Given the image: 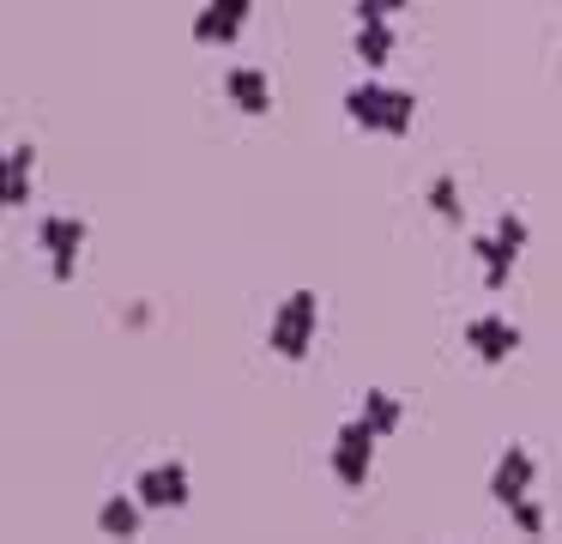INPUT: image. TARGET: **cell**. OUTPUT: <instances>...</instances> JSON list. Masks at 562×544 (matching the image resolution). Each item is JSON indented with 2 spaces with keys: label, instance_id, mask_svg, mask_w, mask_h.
<instances>
[{
  "label": "cell",
  "instance_id": "1",
  "mask_svg": "<svg viewBox=\"0 0 562 544\" xmlns=\"http://www.w3.org/2000/svg\"><path fill=\"white\" fill-rule=\"evenodd\" d=\"M345 121L375 133V140H405V133L417 127V97L400 91V85H381L375 73H369L363 85L345 91Z\"/></svg>",
  "mask_w": 562,
  "mask_h": 544
},
{
  "label": "cell",
  "instance_id": "2",
  "mask_svg": "<svg viewBox=\"0 0 562 544\" xmlns=\"http://www.w3.org/2000/svg\"><path fill=\"white\" fill-rule=\"evenodd\" d=\"M315 338H321V297L315 290H291L267 321V351L284 363H303Z\"/></svg>",
  "mask_w": 562,
  "mask_h": 544
},
{
  "label": "cell",
  "instance_id": "3",
  "mask_svg": "<svg viewBox=\"0 0 562 544\" xmlns=\"http://www.w3.org/2000/svg\"><path fill=\"white\" fill-rule=\"evenodd\" d=\"M86 242H91L86 218H74V212L37 218V248L49 254V278H55V285H74V278H79V254H86Z\"/></svg>",
  "mask_w": 562,
  "mask_h": 544
},
{
  "label": "cell",
  "instance_id": "4",
  "mask_svg": "<svg viewBox=\"0 0 562 544\" xmlns=\"http://www.w3.org/2000/svg\"><path fill=\"white\" fill-rule=\"evenodd\" d=\"M375 442H381V435L369 430L363 418L339 423V435H333V454H327V471L345 484V490H363V484H369V471H375Z\"/></svg>",
  "mask_w": 562,
  "mask_h": 544
},
{
  "label": "cell",
  "instance_id": "5",
  "mask_svg": "<svg viewBox=\"0 0 562 544\" xmlns=\"http://www.w3.org/2000/svg\"><path fill=\"white\" fill-rule=\"evenodd\" d=\"M248 19H255V0H206V7L194 12V43L212 48V55H224V48L243 43Z\"/></svg>",
  "mask_w": 562,
  "mask_h": 544
},
{
  "label": "cell",
  "instance_id": "6",
  "mask_svg": "<svg viewBox=\"0 0 562 544\" xmlns=\"http://www.w3.org/2000/svg\"><path fill=\"white\" fill-rule=\"evenodd\" d=\"M532 484H538L532 447H526V442H508V447L496 454V466H490V502H496V508H514L520 496H532Z\"/></svg>",
  "mask_w": 562,
  "mask_h": 544
},
{
  "label": "cell",
  "instance_id": "7",
  "mask_svg": "<svg viewBox=\"0 0 562 544\" xmlns=\"http://www.w3.org/2000/svg\"><path fill=\"white\" fill-rule=\"evenodd\" d=\"M134 496L151 508V514H176V508H188V466H182V459L139 466L134 471Z\"/></svg>",
  "mask_w": 562,
  "mask_h": 544
},
{
  "label": "cell",
  "instance_id": "8",
  "mask_svg": "<svg viewBox=\"0 0 562 544\" xmlns=\"http://www.w3.org/2000/svg\"><path fill=\"white\" fill-rule=\"evenodd\" d=\"M520 345H526L520 326L502 321V314H472V321H465V351H472L477 363H490V369H502Z\"/></svg>",
  "mask_w": 562,
  "mask_h": 544
},
{
  "label": "cell",
  "instance_id": "9",
  "mask_svg": "<svg viewBox=\"0 0 562 544\" xmlns=\"http://www.w3.org/2000/svg\"><path fill=\"white\" fill-rule=\"evenodd\" d=\"M224 103L236 109V115H267L272 109V79L260 67H224Z\"/></svg>",
  "mask_w": 562,
  "mask_h": 544
},
{
  "label": "cell",
  "instance_id": "10",
  "mask_svg": "<svg viewBox=\"0 0 562 544\" xmlns=\"http://www.w3.org/2000/svg\"><path fill=\"white\" fill-rule=\"evenodd\" d=\"M146 514H151V508L139 502L134 490H115V496H103V508H98V532H103V539H139Z\"/></svg>",
  "mask_w": 562,
  "mask_h": 544
},
{
  "label": "cell",
  "instance_id": "11",
  "mask_svg": "<svg viewBox=\"0 0 562 544\" xmlns=\"http://www.w3.org/2000/svg\"><path fill=\"white\" fill-rule=\"evenodd\" d=\"M465 254H472V260L484 266V290H508L514 266H520V254H508V248H502V236H496V230H477V236L465 242Z\"/></svg>",
  "mask_w": 562,
  "mask_h": 544
},
{
  "label": "cell",
  "instance_id": "12",
  "mask_svg": "<svg viewBox=\"0 0 562 544\" xmlns=\"http://www.w3.org/2000/svg\"><path fill=\"white\" fill-rule=\"evenodd\" d=\"M393 48H400V31H393V19H357V36H351V55L363 60L369 73H381L393 60Z\"/></svg>",
  "mask_w": 562,
  "mask_h": 544
},
{
  "label": "cell",
  "instance_id": "13",
  "mask_svg": "<svg viewBox=\"0 0 562 544\" xmlns=\"http://www.w3.org/2000/svg\"><path fill=\"white\" fill-rule=\"evenodd\" d=\"M357 418H363L369 430H375L381 442H387V435L405 423V406H400V393H387V387H369V393H363V406H357Z\"/></svg>",
  "mask_w": 562,
  "mask_h": 544
},
{
  "label": "cell",
  "instance_id": "14",
  "mask_svg": "<svg viewBox=\"0 0 562 544\" xmlns=\"http://www.w3.org/2000/svg\"><path fill=\"white\" fill-rule=\"evenodd\" d=\"M31 176H37V145H13L7 152V206H31Z\"/></svg>",
  "mask_w": 562,
  "mask_h": 544
},
{
  "label": "cell",
  "instance_id": "15",
  "mask_svg": "<svg viewBox=\"0 0 562 544\" xmlns=\"http://www.w3.org/2000/svg\"><path fill=\"white\" fill-rule=\"evenodd\" d=\"M424 200H429V212H436L441 224H460V218H465V200H460V181H453V176H436Z\"/></svg>",
  "mask_w": 562,
  "mask_h": 544
},
{
  "label": "cell",
  "instance_id": "16",
  "mask_svg": "<svg viewBox=\"0 0 562 544\" xmlns=\"http://www.w3.org/2000/svg\"><path fill=\"white\" fill-rule=\"evenodd\" d=\"M502 514L514 520V532H526V539H544V508L532 502V496H520L514 508H502Z\"/></svg>",
  "mask_w": 562,
  "mask_h": 544
},
{
  "label": "cell",
  "instance_id": "17",
  "mask_svg": "<svg viewBox=\"0 0 562 544\" xmlns=\"http://www.w3.org/2000/svg\"><path fill=\"white\" fill-rule=\"evenodd\" d=\"M496 236H502V248H508V254H526V218L520 212H502L496 218Z\"/></svg>",
  "mask_w": 562,
  "mask_h": 544
},
{
  "label": "cell",
  "instance_id": "18",
  "mask_svg": "<svg viewBox=\"0 0 562 544\" xmlns=\"http://www.w3.org/2000/svg\"><path fill=\"white\" fill-rule=\"evenodd\" d=\"M412 0H357V19H400Z\"/></svg>",
  "mask_w": 562,
  "mask_h": 544
}]
</instances>
